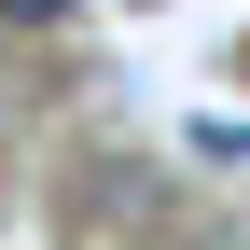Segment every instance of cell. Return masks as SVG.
Returning a JSON list of instances; mask_svg holds the SVG:
<instances>
[{"instance_id": "1", "label": "cell", "mask_w": 250, "mask_h": 250, "mask_svg": "<svg viewBox=\"0 0 250 250\" xmlns=\"http://www.w3.org/2000/svg\"><path fill=\"white\" fill-rule=\"evenodd\" d=\"M56 14H70V0H0V28H56Z\"/></svg>"}]
</instances>
